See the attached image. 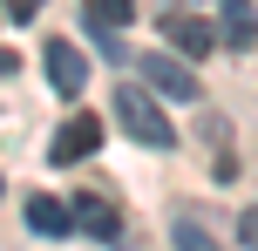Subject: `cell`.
Segmentation results:
<instances>
[{
    "label": "cell",
    "mask_w": 258,
    "mask_h": 251,
    "mask_svg": "<svg viewBox=\"0 0 258 251\" xmlns=\"http://www.w3.org/2000/svg\"><path fill=\"white\" fill-rule=\"evenodd\" d=\"M116 122L136 136L143 149H170V143H177V129H170V116L156 109L150 89H116Z\"/></svg>",
    "instance_id": "1"
},
{
    "label": "cell",
    "mask_w": 258,
    "mask_h": 251,
    "mask_svg": "<svg viewBox=\"0 0 258 251\" xmlns=\"http://www.w3.org/2000/svg\"><path fill=\"white\" fill-rule=\"evenodd\" d=\"M27 224L41 231V238H61V231H75V211L54 197H27Z\"/></svg>",
    "instance_id": "8"
},
{
    "label": "cell",
    "mask_w": 258,
    "mask_h": 251,
    "mask_svg": "<svg viewBox=\"0 0 258 251\" xmlns=\"http://www.w3.org/2000/svg\"><path fill=\"white\" fill-rule=\"evenodd\" d=\"M129 14H136V0H89V27H102V34L129 27Z\"/></svg>",
    "instance_id": "9"
},
{
    "label": "cell",
    "mask_w": 258,
    "mask_h": 251,
    "mask_svg": "<svg viewBox=\"0 0 258 251\" xmlns=\"http://www.w3.org/2000/svg\"><path fill=\"white\" fill-rule=\"evenodd\" d=\"M218 21H224V48H231V54H251L258 48V7H251V0H218Z\"/></svg>",
    "instance_id": "5"
},
{
    "label": "cell",
    "mask_w": 258,
    "mask_h": 251,
    "mask_svg": "<svg viewBox=\"0 0 258 251\" xmlns=\"http://www.w3.org/2000/svg\"><path fill=\"white\" fill-rule=\"evenodd\" d=\"M170 238H177V251H218V244H211V231L190 224V217H177V231H170Z\"/></svg>",
    "instance_id": "10"
},
{
    "label": "cell",
    "mask_w": 258,
    "mask_h": 251,
    "mask_svg": "<svg viewBox=\"0 0 258 251\" xmlns=\"http://www.w3.org/2000/svg\"><path fill=\"white\" fill-rule=\"evenodd\" d=\"M143 81H150V95H170V102H197V75L177 61V54H143Z\"/></svg>",
    "instance_id": "3"
},
{
    "label": "cell",
    "mask_w": 258,
    "mask_h": 251,
    "mask_svg": "<svg viewBox=\"0 0 258 251\" xmlns=\"http://www.w3.org/2000/svg\"><path fill=\"white\" fill-rule=\"evenodd\" d=\"M102 143V116H89V109H75V116L54 129V163H82L89 149Z\"/></svg>",
    "instance_id": "4"
},
{
    "label": "cell",
    "mask_w": 258,
    "mask_h": 251,
    "mask_svg": "<svg viewBox=\"0 0 258 251\" xmlns=\"http://www.w3.org/2000/svg\"><path fill=\"white\" fill-rule=\"evenodd\" d=\"M163 41L183 48V54H211V48H218V27L197 21V14H170V21H163Z\"/></svg>",
    "instance_id": "6"
},
{
    "label": "cell",
    "mask_w": 258,
    "mask_h": 251,
    "mask_svg": "<svg viewBox=\"0 0 258 251\" xmlns=\"http://www.w3.org/2000/svg\"><path fill=\"white\" fill-rule=\"evenodd\" d=\"M41 68H48L54 95H82L89 89V54H82L75 41H48V48H41Z\"/></svg>",
    "instance_id": "2"
},
{
    "label": "cell",
    "mask_w": 258,
    "mask_h": 251,
    "mask_svg": "<svg viewBox=\"0 0 258 251\" xmlns=\"http://www.w3.org/2000/svg\"><path fill=\"white\" fill-rule=\"evenodd\" d=\"M75 217H82V231H89V238H102V244H116V238H122L116 204H109V197H95V190H82V197H75Z\"/></svg>",
    "instance_id": "7"
},
{
    "label": "cell",
    "mask_w": 258,
    "mask_h": 251,
    "mask_svg": "<svg viewBox=\"0 0 258 251\" xmlns=\"http://www.w3.org/2000/svg\"><path fill=\"white\" fill-rule=\"evenodd\" d=\"M238 231H245V244L258 251V204H251V211H245V217H238Z\"/></svg>",
    "instance_id": "12"
},
{
    "label": "cell",
    "mask_w": 258,
    "mask_h": 251,
    "mask_svg": "<svg viewBox=\"0 0 258 251\" xmlns=\"http://www.w3.org/2000/svg\"><path fill=\"white\" fill-rule=\"evenodd\" d=\"M0 7H7L14 21H34V14H41V0H0Z\"/></svg>",
    "instance_id": "11"
}]
</instances>
